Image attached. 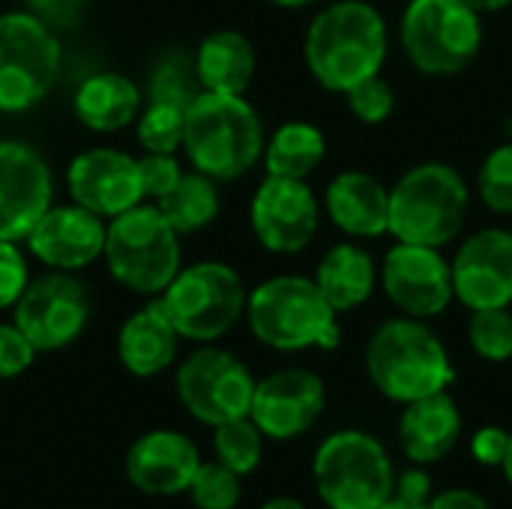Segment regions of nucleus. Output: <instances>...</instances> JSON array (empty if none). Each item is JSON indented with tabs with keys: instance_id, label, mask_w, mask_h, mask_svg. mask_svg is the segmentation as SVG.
<instances>
[{
	"instance_id": "393cba45",
	"label": "nucleus",
	"mask_w": 512,
	"mask_h": 509,
	"mask_svg": "<svg viewBox=\"0 0 512 509\" xmlns=\"http://www.w3.org/2000/svg\"><path fill=\"white\" fill-rule=\"evenodd\" d=\"M195 69L207 93L243 96L255 75V48L237 30H216L195 51Z\"/></svg>"
},
{
	"instance_id": "423d86ee",
	"label": "nucleus",
	"mask_w": 512,
	"mask_h": 509,
	"mask_svg": "<svg viewBox=\"0 0 512 509\" xmlns=\"http://www.w3.org/2000/svg\"><path fill=\"white\" fill-rule=\"evenodd\" d=\"M312 480L330 509H378L396 492V468L384 444L360 429L330 435L315 459Z\"/></svg>"
},
{
	"instance_id": "c9c22d12",
	"label": "nucleus",
	"mask_w": 512,
	"mask_h": 509,
	"mask_svg": "<svg viewBox=\"0 0 512 509\" xmlns=\"http://www.w3.org/2000/svg\"><path fill=\"white\" fill-rule=\"evenodd\" d=\"M138 174H141V192L147 198L159 201L180 180V165H177L174 153H150L147 150V156L138 159Z\"/></svg>"
},
{
	"instance_id": "20e7f679",
	"label": "nucleus",
	"mask_w": 512,
	"mask_h": 509,
	"mask_svg": "<svg viewBox=\"0 0 512 509\" xmlns=\"http://www.w3.org/2000/svg\"><path fill=\"white\" fill-rule=\"evenodd\" d=\"M336 315L315 279L303 276L267 279L246 297V318L255 339L276 351H333L342 339Z\"/></svg>"
},
{
	"instance_id": "2eb2a0df",
	"label": "nucleus",
	"mask_w": 512,
	"mask_h": 509,
	"mask_svg": "<svg viewBox=\"0 0 512 509\" xmlns=\"http://www.w3.org/2000/svg\"><path fill=\"white\" fill-rule=\"evenodd\" d=\"M327 390L324 381L309 369H282L255 381L249 417L264 438L291 441L309 432L324 414Z\"/></svg>"
},
{
	"instance_id": "6ab92c4d",
	"label": "nucleus",
	"mask_w": 512,
	"mask_h": 509,
	"mask_svg": "<svg viewBox=\"0 0 512 509\" xmlns=\"http://www.w3.org/2000/svg\"><path fill=\"white\" fill-rule=\"evenodd\" d=\"M201 465V456L195 444L168 429H156L141 435L129 453H126V477L129 483L153 498L180 495L189 489L195 471Z\"/></svg>"
},
{
	"instance_id": "49530a36",
	"label": "nucleus",
	"mask_w": 512,
	"mask_h": 509,
	"mask_svg": "<svg viewBox=\"0 0 512 509\" xmlns=\"http://www.w3.org/2000/svg\"><path fill=\"white\" fill-rule=\"evenodd\" d=\"M270 3L285 6V9H300V6H309V3H315V0H270Z\"/></svg>"
},
{
	"instance_id": "f257e3e1",
	"label": "nucleus",
	"mask_w": 512,
	"mask_h": 509,
	"mask_svg": "<svg viewBox=\"0 0 512 509\" xmlns=\"http://www.w3.org/2000/svg\"><path fill=\"white\" fill-rule=\"evenodd\" d=\"M387 45V21L372 3L339 0L315 15L303 51L306 66L321 87L348 93L363 78L381 75Z\"/></svg>"
},
{
	"instance_id": "aec40b11",
	"label": "nucleus",
	"mask_w": 512,
	"mask_h": 509,
	"mask_svg": "<svg viewBox=\"0 0 512 509\" xmlns=\"http://www.w3.org/2000/svg\"><path fill=\"white\" fill-rule=\"evenodd\" d=\"M39 261L57 270H81L105 252V225L87 207H48L27 234Z\"/></svg>"
},
{
	"instance_id": "ddd939ff",
	"label": "nucleus",
	"mask_w": 512,
	"mask_h": 509,
	"mask_svg": "<svg viewBox=\"0 0 512 509\" xmlns=\"http://www.w3.org/2000/svg\"><path fill=\"white\" fill-rule=\"evenodd\" d=\"M381 285L387 300L408 318H435L453 297L450 261L435 246L396 243L381 267Z\"/></svg>"
},
{
	"instance_id": "bb28decb",
	"label": "nucleus",
	"mask_w": 512,
	"mask_h": 509,
	"mask_svg": "<svg viewBox=\"0 0 512 509\" xmlns=\"http://www.w3.org/2000/svg\"><path fill=\"white\" fill-rule=\"evenodd\" d=\"M327 156V138L306 120H291L273 132L264 147V165L270 177L306 180Z\"/></svg>"
},
{
	"instance_id": "a211bd4d",
	"label": "nucleus",
	"mask_w": 512,
	"mask_h": 509,
	"mask_svg": "<svg viewBox=\"0 0 512 509\" xmlns=\"http://www.w3.org/2000/svg\"><path fill=\"white\" fill-rule=\"evenodd\" d=\"M69 189L75 204L96 216H120L144 198L138 159L108 147H96L72 159Z\"/></svg>"
},
{
	"instance_id": "7ed1b4c3",
	"label": "nucleus",
	"mask_w": 512,
	"mask_h": 509,
	"mask_svg": "<svg viewBox=\"0 0 512 509\" xmlns=\"http://www.w3.org/2000/svg\"><path fill=\"white\" fill-rule=\"evenodd\" d=\"M183 147L195 171L237 180L264 156V126L243 96L201 93L186 111Z\"/></svg>"
},
{
	"instance_id": "6e6552de",
	"label": "nucleus",
	"mask_w": 512,
	"mask_h": 509,
	"mask_svg": "<svg viewBox=\"0 0 512 509\" xmlns=\"http://www.w3.org/2000/svg\"><path fill=\"white\" fill-rule=\"evenodd\" d=\"M105 261L111 276L138 291L159 294L180 273L177 231L153 207H129L105 228Z\"/></svg>"
},
{
	"instance_id": "cd10ccee",
	"label": "nucleus",
	"mask_w": 512,
	"mask_h": 509,
	"mask_svg": "<svg viewBox=\"0 0 512 509\" xmlns=\"http://www.w3.org/2000/svg\"><path fill=\"white\" fill-rule=\"evenodd\" d=\"M156 210L165 216V222L177 234H192L210 225L219 213V195L216 186L207 174H180L174 189H168L159 201Z\"/></svg>"
},
{
	"instance_id": "a18cd8bd",
	"label": "nucleus",
	"mask_w": 512,
	"mask_h": 509,
	"mask_svg": "<svg viewBox=\"0 0 512 509\" xmlns=\"http://www.w3.org/2000/svg\"><path fill=\"white\" fill-rule=\"evenodd\" d=\"M378 509H426V504H414V501H405V498H390L387 504H381Z\"/></svg>"
},
{
	"instance_id": "e433bc0d",
	"label": "nucleus",
	"mask_w": 512,
	"mask_h": 509,
	"mask_svg": "<svg viewBox=\"0 0 512 509\" xmlns=\"http://www.w3.org/2000/svg\"><path fill=\"white\" fill-rule=\"evenodd\" d=\"M33 357L36 348L30 345V339L15 324H0V381L30 369Z\"/></svg>"
},
{
	"instance_id": "4be33fe9",
	"label": "nucleus",
	"mask_w": 512,
	"mask_h": 509,
	"mask_svg": "<svg viewBox=\"0 0 512 509\" xmlns=\"http://www.w3.org/2000/svg\"><path fill=\"white\" fill-rule=\"evenodd\" d=\"M327 216L339 231L357 240L381 237L390 231V189L366 171H342L330 180Z\"/></svg>"
},
{
	"instance_id": "ea45409f",
	"label": "nucleus",
	"mask_w": 512,
	"mask_h": 509,
	"mask_svg": "<svg viewBox=\"0 0 512 509\" xmlns=\"http://www.w3.org/2000/svg\"><path fill=\"white\" fill-rule=\"evenodd\" d=\"M396 498H405V501H414V504H429L432 501V477L423 471V465L411 468V471H402L396 477Z\"/></svg>"
},
{
	"instance_id": "0eeeda50",
	"label": "nucleus",
	"mask_w": 512,
	"mask_h": 509,
	"mask_svg": "<svg viewBox=\"0 0 512 509\" xmlns=\"http://www.w3.org/2000/svg\"><path fill=\"white\" fill-rule=\"evenodd\" d=\"M399 39L417 72L444 78L462 72L480 54L483 21L465 0H411Z\"/></svg>"
},
{
	"instance_id": "4468645a",
	"label": "nucleus",
	"mask_w": 512,
	"mask_h": 509,
	"mask_svg": "<svg viewBox=\"0 0 512 509\" xmlns=\"http://www.w3.org/2000/svg\"><path fill=\"white\" fill-rule=\"evenodd\" d=\"M318 198L306 180L270 177L252 198V231L267 252L294 255L306 249L318 231Z\"/></svg>"
},
{
	"instance_id": "a19ab883",
	"label": "nucleus",
	"mask_w": 512,
	"mask_h": 509,
	"mask_svg": "<svg viewBox=\"0 0 512 509\" xmlns=\"http://www.w3.org/2000/svg\"><path fill=\"white\" fill-rule=\"evenodd\" d=\"M426 509H492V504L471 489H447L441 495H432Z\"/></svg>"
},
{
	"instance_id": "4c0bfd02",
	"label": "nucleus",
	"mask_w": 512,
	"mask_h": 509,
	"mask_svg": "<svg viewBox=\"0 0 512 509\" xmlns=\"http://www.w3.org/2000/svg\"><path fill=\"white\" fill-rule=\"evenodd\" d=\"M27 288V261L12 240H0V309L15 306Z\"/></svg>"
},
{
	"instance_id": "37998d69",
	"label": "nucleus",
	"mask_w": 512,
	"mask_h": 509,
	"mask_svg": "<svg viewBox=\"0 0 512 509\" xmlns=\"http://www.w3.org/2000/svg\"><path fill=\"white\" fill-rule=\"evenodd\" d=\"M471 9H477L480 15H486V12H501V9H507L512 0H465Z\"/></svg>"
},
{
	"instance_id": "79ce46f5",
	"label": "nucleus",
	"mask_w": 512,
	"mask_h": 509,
	"mask_svg": "<svg viewBox=\"0 0 512 509\" xmlns=\"http://www.w3.org/2000/svg\"><path fill=\"white\" fill-rule=\"evenodd\" d=\"M33 3L42 12L36 18H42L48 24V21H66V18H72L81 0H33Z\"/></svg>"
},
{
	"instance_id": "5701e85b",
	"label": "nucleus",
	"mask_w": 512,
	"mask_h": 509,
	"mask_svg": "<svg viewBox=\"0 0 512 509\" xmlns=\"http://www.w3.org/2000/svg\"><path fill=\"white\" fill-rule=\"evenodd\" d=\"M177 342H180V333L174 330L168 312L162 309V300H156V303L138 309L120 327L117 354H120V363L132 375L153 378L174 363Z\"/></svg>"
},
{
	"instance_id": "58836bf2",
	"label": "nucleus",
	"mask_w": 512,
	"mask_h": 509,
	"mask_svg": "<svg viewBox=\"0 0 512 509\" xmlns=\"http://www.w3.org/2000/svg\"><path fill=\"white\" fill-rule=\"evenodd\" d=\"M507 450H510V432H504L501 426H483L471 438V453L480 465L501 468L507 459Z\"/></svg>"
},
{
	"instance_id": "473e14b6",
	"label": "nucleus",
	"mask_w": 512,
	"mask_h": 509,
	"mask_svg": "<svg viewBox=\"0 0 512 509\" xmlns=\"http://www.w3.org/2000/svg\"><path fill=\"white\" fill-rule=\"evenodd\" d=\"M186 111L171 102H150L147 111L138 117V141L150 153H174L183 147Z\"/></svg>"
},
{
	"instance_id": "b1692460",
	"label": "nucleus",
	"mask_w": 512,
	"mask_h": 509,
	"mask_svg": "<svg viewBox=\"0 0 512 509\" xmlns=\"http://www.w3.org/2000/svg\"><path fill=\"white\" fill-rule=\"evenodd\" d=\"M315 285L336 312H351L375 294L378 267L363 246L339 243L321 258L315 270Z\"/></svg>"
},
{
	"instance_id": "412c9836",
	"label": "nucleus",
	"mask_w": 512,
	"mask_h": 509,
	"mask_svg": "<svg viewBox=\"0 0 512 509\" xmlns=\"http://www.w3.org/2000/svg\"><path fill=\"white\" fill-rule=\"evenodd\" d=\"M462 438V411L447 390L408 402L399 420V444L414 465H435Z\"/></svg>"
},
{
	"instance_id": "f704fd0d",
	"label": "nucleus",
	"mask_w": 512,
	"mask_h": 509,
	"mask_svg": "<svg viewBox=\"0 0 512 509\" xmlns=\"http://www.w3.org/2000/svg\"><path fill=\"white\" fill-rule=\"evenodd\" d=\"M345 96H348V105H351L354 117L369 123V126L384 123L393 114V108H396V93H393L390 81H384L381 75L363 78Z\"/></svg>"
},
{
	"instance_id": "7c9ffc66",
	"label": "nucleus",
	"mask_w": 512,
	"mask_h": 509,
	"mask_svg": "<svg viewBox=\"0 0 512 509\" xmlns=\"http://www.w3.org/2000/svg\"><path fill=\"white\" fill-rule=\"evenodd\" d=\"M468 342L477 357L489 363H504L512 357V312L501 309H474L468 321Z\"/></svg>"
},
{
	"instance_id": "de8ad7c7",
	"label": "nucleus",
	"mask_w": 512,
	"mask_h": 509,
	"mask_svg": "<svg viewBox=\"0 0 512 509\" xmlns=\"http://www.w3.org/2000/svg\"><path fill=\"white\" fill-rule=\"evenodd\" d=\"M501 471H504V477H507V483L512 486V435H510V450H507V459H504V465H501Z\"/></svg>"
},
{
	"instance_id": "f03ea898",
	"label": "nucleus",
	"mask_w": 512,
	"mask_h": 509,
	"mask_svg": "<svg viewBox=\"0 0 512 509\" xmlns=\"http://www.w3.org/2000/svg\"><path fill=\"white\" fill-rule=\"evenodd\" d=\"M366 372L372 384L399 405L441 393L456 381L447 345L420 318L384 321L366 345Z\"/></svg>"
},
{
	"instance_id": "2f4dec72",
	"label": "nucleus",
	"mask_w": 512,
	"mask_h": 509,
	"mask_svg": "<svg viewBox=\"0 0 512 509\" xmlns=\"http://www.w3.org/2000/svg\"><path fill=\"white\" fill-rule=\"evenodd\" d=\"M186 492L198 509H234L240 504L243 486H240V474H234L231 468L213 459L198 465Z\"/></svg>"
},
{
	"instance_id": "9d476101",
	"label": "nucleus",
	"mask_w": 512,
	"mask_h": 509,
	"mask_svg": "<svg viewBox=\"0 0 512 509\" xmlns=\"http://www.w3.org/2000/svg\"><path fill=\"white\" fill-rule=\"evenodd\" d=\"M60 42L33 12L0 15V111L33 108L57 81Z\"/></svg>"
},
{
	"instance_id": "dca6fc26",
	"label": "nucleus",
	"mask_w": 512,
	"mask_h": 509,
	"mask_svg": "<svg viewBox=\"0 0 512 509\" xmlns=\"http://www.w3.org/2000/svg\"><path fill=\"white\" fill-rule=\"evenodd\" d=\"M453 297L474 309L512 306V231L486 228L471 234L450 261Z\"/></svg>"
},
{
	"instance_id": "c756f323",
	"label": "nucleus",
	"mask_w": 512,
	"mask_h": 509,
	"mask_svg": "<svg viewBox=\"0 0 512 509\" xmlns=\"http://www.w3.org/2000/svg\"><path fill=\"white\" fill-rule=\"evenodd\" d=\"M201 93H204V87H201V78L195 69V57H189L186 51L162 54V60L156 63V69L150 75V102H171V105L189 111Z\"/></svg>"
},
{
	"instance_id": "39448f33",
	"label": "nucleus",
	"mask_w": 512,
	"mask_h": 509,
	"mask_svg": "<svg viewBox=\"0 0 512 509\" xmlns=\"http://www.w3.org/2000/svg\"><path fill=\"white\" fill-rule=\"evenodd\" d=\"M468 210L465 177L447 162H423L390 189V234L399 243L441 249L462 234Z\"/></svg>"
},
{
	"instance_id": "c03bdc74",
	"label": "nucleus",
	"mask_w": 512,
	"mask_h": 509,
	"mask_svg": "<svg viewBox=\"0 0 512 509\" xmlns=\"http://www.w3.org/2000/svg\"><path fill=\"white\" fill-rule=\"evenodd\" d=\"M261 509H306L297 498H285V495H279V498H270L267 504Z\"/></svg>"
},
{
	"instance_id": "1a4fd4ad",
	"label": "nucleus",
	"mask_w": 512,
	"mask_h": 509,
	"mask_svg": "<svg viewBox=\"0 0 512 509\" xmlns=\"http://www.w3.org/2000/svg\"><path fill=\"white\" fill-rule=\"evenodd\" d=\"M162 309L180 339L213 342L225 336L246 312V288L228 264L201 261L180 270L168 282Z\"/></svg>"
},
{
	"instance_id": "72a5a7b5",
	"label": "nucleus",
	"mask_w": 512,
	"mask_h": 509,
	"mask_svg": "<svg viewBox=\"0 0 512 509\" xmlns=\"http://www.w3.org/2000/svg\"><path fill=\"white\" fill-rule=\"evenodd\" d=\"M477 192L492 213L512 216V144L495 147L477 174Z\"/></svg>"
},
{
	"instance_id": "a878e982",
	"label": "nucleus",
	"mask_w": 512,
	"mask_h": 509,
	"mask_svg": "<svg viewBox=\"0 0 512 509\" xmlns=\"http://www.w3.org/2000/svg\"><path fill=\"white\" fill-rule=\"evenodd\" d=\"M141 111V93L135 81L120 72H99L81 81L75 90V114L93 132H117L129 126Z\"/></svg>"
},
{
	"instance_id": "f3484780",
	"label": "nucleus",
	"mask_w": 512,
	"mask_h": 509,
	"mask_svg": "<svg viewBox=\"0 0 512 509\" xmlns=\"http://www.w3.org/2000/svg\"><path fill=\"white\" fill-rule=\"evenodd\" d=\"M51 207L48 162L27 144L0 141V240H21Z\"/></svg>"
},
{
	"instance_id": "f8f14e48",
	"label": "nucleus",
	"mask_w": 512,
	"mask_h": 509,
	"mask_svg": "<svg viewBox=\"0 0 512 509\" xmlns=\"http://www.w3.org/2000/svg\"><path fill=\"white\" fill-rule=\"evenodd\" d=\"M87 318V291L66 273H48L36 282H27L15 300V327L36 351H60L72 345L87 327Z\"/></svg>"
},
{
	"instance_id": "9b49d317",
	"label": "nucleus",
	"mask_w": 512,
	"mask_h": 509,
	"mask_svg": "<svg viewBox=\"0 0 512 509\" xmlns=\"http://www.w3.org/2000/svg\"><path fill=\"white\" fill-rule=\"evenodd\" d=\"M252 393V372L222 348L195 351L177 372V396L183 408L207 426L249 417Z\"/></svg>"
},
{
	"instance_id": "c85d7f7f",
	"label": "nucleus",
	"mask_w": 512,
	"mask_h": 509,
	"mask_svg": "<svg viewBox=\"0 0 512 509\" xmlns=\"http://www.w3.org/2000/svg\"><path fill=\"white\" fill-rule=\"evenodd\" d=\"M213 450H216V462L246 477L261 465L264 435L252 417H237V420L213 426Z\"/></svg>"
}]
</instances>
